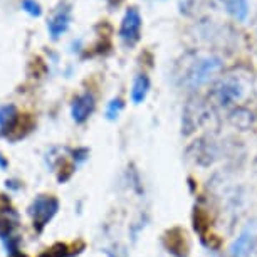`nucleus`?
<instances>
[{"label": "nucleus", "mask_w": 257, "mask_h": 257, "mask_svg": "<svg viewBox=\"0 0 257 257\" xmlns=\"http://www.w3.org/2000/svg\"><path fill=\"white\" fill-rule=\"evenodd\" d=\"M242 94H244V88L235 77H225L217 82L212 89V99L219 106H229L235 103L242 98Z\"/></svg>", "instance_id": "obj_5"}, {"label": "nucleus", "mask_w": 257, "mask_h": 257, "mask_svg": "<svg viewBox=\"0 0 257 257\" xmlns=\"http://www.w3.org/2000/svg\"><path fill=\"white\" fill-rule=\"evenodd\" d=\"M67 255H69V247L66 244H56L46 252H42L39 257H67Z\"/></svg>", "instance_id": "obj_15"}, {"label": "nucleus", "mask_w": 257, "mask_h": 257, "mask_svg": "<svg viewBox=\"0 0 257 257\" xmlns=\"http://www.w3.org/2000/svg\"><path fill=\"white\" fill-rule=\"evenodd\" d=\"M94 108H96L94 96L91 93H82V94L76 96V98L72 99L71 116L77 124H82L89 119V116L93 114Z\"/></svg>", "instance_id": "obj_7"}, {"label": "nucleus", "mask_w": 257, "mask_h": 257, "mask_svg": "<svg viewBox=\"0 0 257 257\" xmlns=\"http://www.w3.org/2000/svg\"><path fill=\"white\" fill-rule=\"evenodd\" d=\"M142 26L143 21L142 16H140V11L137 7H130L124 12L119 27V39L123 41L126 47H133L140 41V37H142Z\"/></svg>", "instance_id": "obj_4"}, {"label": "nucleus", "mask_w": 257, "mask_h": 257, "mask_svg": "<svg viewBox=\"0 0 257 257\" xmlns=\"http://www.w3.org/2000/svg\"><path fill=\"white\" fill-rule=\"evenodd\" d=\"M22 9L32 17H41L42 16V9L36 0H22Z\"/></svg>", "instance_id": "obj_17"}, {"label": "nucleus", "mask_w": 257, "mask_h": 257, "mask_svg": "<svg viewBox=\"0 0 257 257\" xmlns=\"http://www.w3.org/2000/svg\"><path fill=\"white\" fill-rule=\"evenodd\" d=\"M9 257H26V255L21 254V252H17V254H12V255H9Z\"/></svg>", "instance_id": "obj_21"}, {"label": "nucleus", "mask_w": 257, "mask_h": 257, "mask_svg": "<svg viewBox=\"0 0 257 257\" xmlns=\"http://www.w3.org/2000/svg\"><path fill=\"white\" fill-rule=\"evenodd\" d=\"M69 24H71V9L67 6L59 7L54 16L49 19V22H47V29H49L52 41H57L69 29Z\"/></svg>", "instance_id": "obj_9"}, {"label": "nucleus", "mask_w": 257, "mask_h": 257, "mask_svg": "<svg viewBox=\"0 0 257 257\" xmlns=\"http://www.w3.org/2000/svg\"><path fill=\"white\" fill-rule=\"evenodd\" d=\"M19 121H21V116H19V111L14 104H6L0 108V133L2 135H11L16 132Z\"/></svg>", "instance_id": "obj_11"}, {"label": "nucleus", "mask_w": 257, "mask_h": 257, "mask_svg": "<svg viewBox=\"0 0 257 257\" xmlns=\"http://www.w3.org/2000/svg\"><path fill=\"white\" fill-rule=\"evenodd\" d=\"M123 106H124L123 99H121V98H114L108 104V108H106V118H108L109 121H114L119 116L121 111H123Z\"/></svg>", "instance_id": "obj_14"}, {"label": "nucleus", "mask_w": 257, "mask_h": 257, "mask_svg": "<svg viewBox=\"0 0 257 257\" xmlns=\"http://www.w3.org/2000/svg\"><path fill=\"white\" fill-rule=\"evenodd\" d=\"M72 155H74L76 163H82L86 158H88L89 152H88V148H77V150H74V153Z\"/></svg>", "instance_id": "obj_18"}, {"label": "nucleus", "mask_w": 257, "mask_h": 257, "mask_svg": "<svg viewBox=\"0 0 257 257\" xmlns=\"http://www.w3.org/2000/svg\"><path fill=\"white\" fill-rule=\"evenodd\" d=\"M193 227H195V230H198L200 234H203V230L208 227V219H207V215L203 213L200 208H197L195 210V215H193Z\"/></svg>", "instance_id": "obj_16"}, {"label": "nucleus", "mask_w": 257, "mask_h": 257, "mask_svg": "<svg viewBox=\"0 0 257 257\" xmlns=\"http://www.w3.org/2000/svg\"><path fill=\"white\" fill-rule=\"evenodd\" d=\"M7 165H9V163H7V160L4 158L2 155H0V168H2V170H6V168H7Z\"/></svg>", "instance_id": "obj_20"}, {"label": "nucleus", "mask_w": 257, "mask_h": 257, "mask_svg": "<svg viewBox=\"0 0 257 257\" xmlns=\"http://www.w3.org/2000/svg\"><path fill=\"white\" fill-rule=\"evenodd\" d=\"M222 66L224 62L217 56H197L187 66V69L182 71V86H185L187 89H198L219 74Z\"/></svg>", "instance_id": "obj_1"}, {"label": "nucleus", "mask_w": 257, "mask_h": 257, "mask_svg": "<svg viewBox=\"0 0 257 257\" xmlns=\"http://www.w3.org/2000/svg\"><path fill=\"white\" fill-rule=\"evenodd\" d=\"M150 93V77L147 74H138L135 77L132 88V101L135 104H142Z\"/></svg>", "instance_id": "obj_12"}, {"label": "nucleus", "mask_w": 257, "mask_h": 257, "mask_svg": "<svg viewBox=\"0 0 257 257\" xmlns=\"http://www.w3.org/2000/svg\"><path fill=\"white\" fill-rule=\"evenodd\" d=\"M165 247L172 255L175 257H187L188 255V244L185 239V232L182 229H172L165 235Z\"/></svg>", "instance_id": "obj_10"}, {"label": "nucleus", "mask_w": 257, "mask_h": 257, "mask_svg": "<svg viewBox=\"0 0 257 257\" xmlns=\"http://www.w3.org/2000/svg\"><path fill=\"white\" fill-rule=\"evenodd\" d=\"M257 245V234L254 227H245L240 232V235L234 240V244L230 245V255L232 257H249L252 250Z\"/></svg>", "instance_id": "obj_8"}, {"label": "nucleus", "mask_w": 257, "mask_h": 257, "mask_svg": "<svg viewBox=\"0 0 257 257\" xmlns=\"http://www.w3.org/2000/svg\"><path fill=\"white\" fill-rule=\"evenodd\" d=\"M207 119V106L203 104L202 99L193 98L187 103L185 109H183L182 118V132L183 135H190L200 128L203 121Z\"/></svg>", "instance_id": "obj_6"}, {"label": "nucleus", "mask_w": 257, "mask_h": 257, "mask_svg": "<svg viewBox=\"0 0 257 257\" xmlns=\"http://www.w3.org/2000/svg\"><path fill=\"white\" fill-rule=\"evenodd\" d=\"M225 9L237 21H245L249 16V2L247 0H225Z\"/></svg>", "instance_id": "obj_13"}, {"label": "nucleus", "mask_w": 257, "mask_h": 257, "mask_svg": "<svg viewBox=\"0 0 257 257\" xmlns=\"http://www.w3.org/2000/svg\"><path fill=\"white\" fill-rule=\"evenodd\" d=\"M104 254L108 255V257H126L124 252L116 250V249H104Z\"/></svg>", "instance_id": "obj_19"}, {"label": "nucleus", "mask_w": 257, "mask_h": 257, "mask_svg": "<svg viewBox=\"0 0 257 257\" xmlns=\"http://www.w3.org/2000/svg\"><path fill=\"white\" fill-rule=\"evenodd\" d=\"M17 227H19V213L16 212V208L9 205L6 198H0V240L6 244L9 255L19 252V242H21V239L16 234Z\"/></svg>", "instance_id": "obj_2"}, {"label": "nucleus", "mask_w": 257, "mask_h": 257, "mask_svg": "<svg viewBox=\"0 0 257 257\" xmlns=\"http://www.w3.org/2000/svg\"><path fill=\"white\" fill-rule=\"evenodd\" d=\"M59 210V200L52 195H39L29 207V215L32 219V225L37 232H42L44 227L54 219Z\"/></svg>", "instance_id": "obj_3"}]
</instances>
